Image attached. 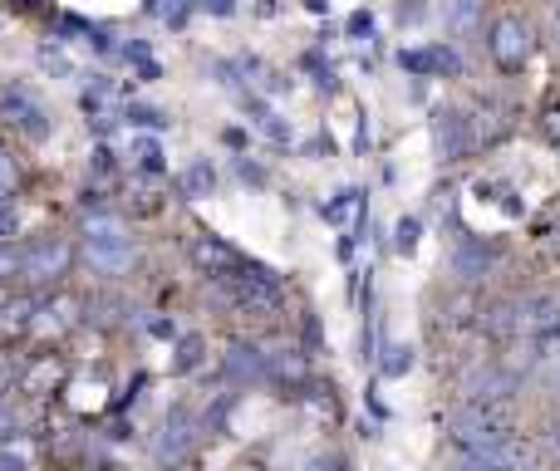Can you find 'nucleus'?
<instances>
[{
    "mask_svg": "<svg viewBox=\"0 0 560 471\" xmlns=\"http://www.w3.org/2000/svg\"><path fill=\"white\" fill-rule=\"evenodd\" d=\"M487 49H492L497 69L522 74V69L532 64V55H536V35H532V25H526L522 15H502L492 25V35H487Z\"/></svg>",
    "mask_w": 560,
    "mask_h": 471,
    "instance_id": "4",
    "label": "nucleus"
},
{
    "mask_svg": "<svg viewBox=\"0 0 560 471\" xmlns=\"http://www.w3.org/2000/svg\"><path fill=\"white\" fill-rule=\"evenodd\" d=\"M187 260H192L197 275H212V280H222L226 270L242 266V256H236L222 236H207V232H197L192 240H187Z\"/></svg>",
    "mask_w": 560,
    "mask_h": 471,
    "instance_id": "8",
    "label": "nucleus"
},
{
    "mask_svg": "<svg viewBox=\"0 0 560 471\" xmlns=\"http://www.w3.org/2000/svg\"><path fill=\"white\" fill-rule=\"evenodd\" d=\"M354 207H359V192H339L335 202L325 207V216H329V222H345V212H354Z\"/></svg>",
    "mask_w": 560,
    "mask_h": 471,
    "instance_id": "26",
    "label": "nucleus"
},
{
    "mask_svg": "<svg viewBox=\"0 0 560 471\" xmlns=\"http://www.w3.org/2000/svg\"><path fill=\"white\" fill-rule=\"evenodd\" d=\"M128 123H138V128H167V118L158 114V108H128Z\"/></svg>",
    "mask_w": 560,
    "mask_h": 471,
    "instance_id": "27",
    "label": "nucleus"
},
{
    "mask_svg": "<svg viewBox=\"0 0 560 471\" xmlns=\"http://www.w3.org/2000/svg\"><path fill=\"white\" fill-rule=\"evenodd\" d=\"M15 5H39V0H15Z\"/></svg>",
    "mask_w": 560,
    "mask_h": 471,
    "instance_id": "37",
    "label": "nucleus"
},
{
    "mask_svg": "<svg viewBox=\"0 0 560 471\" xmlns=\"http://www.w3.org/2000/svg\"><path fill=\"white\" fill-rule=\"evenodd\" d=\"M512 393H516V378L506 368H477L463 384V398H477V403H512Z\"/></svg>",
    "mask_w": 560,
    "mask_h": 471,
    "instance_id": "13",
    "label": "nucleus"
},
{
    "mask_svg": "<svg viewBox=\"0 0 560 471\" xmlns=\"http://www.w3.org/2000/svg\"><path fill=\"white\" fill-rule=\"evenodd\" d=\"M192 437H197V413L192 408H173L167 423H163V433H158V457L177 462L183 452H192Z\"/></svg>",
    "mask_w": 560,
    "mask_h": 471,
    "instance_id": "11",
    "label": "nucleus"
},
{
    "mask_svg": "<svg viewBox=\"0 0 560 471\" xmlns=\"http://www.w3.org/2000/svg\"><path fill=\"white\" fill-rule=\"evenodd\" d=\"M492 266H497V246H487V240L463 236L453 246V275L457 280H482Z\"/></svg>",
    "mask_w": 560,
    "mask_h": 471,
    "instance_id": "12",
    "label": "nucleus"
},
{
    "mask_svg": "<svg viewBox=\"0 0 560 471\" xmlns=\"http://www.w3.org/2000/svg\"><path fill=\"white\" fill-rule=\"evenodd\" d=\"M418 236H423V226H418L413 216H404V222H398V236H394L398 256H413V250H418Z\"/></svg>",
    "mask_w": 560,
    "mask_h": 471,
    "instance_id": "24",
    "label": "nucleus"
},
{
    "mask_svg": "<svg viewBox=\"0 0 560 471\" xmlns=\"http://www.w3.org/2000/svg\"><path fill=\"white\" fill-rule=\"evenodd\" d=\"M20 232V216H15V207H10V197H0V240H10Z\"/></svg>",
    "mask_w": 560,
    "mask_h": 471,
    "instance_id": "28",
    "label": "nucleus"
},
{
    "mask_svg": "<svg viewBox=\"0 0 560 471\" xmlns=\"http://www.w3.org/2000/svg\"><path fill=\"white\" fill-rule=\"evenodd\" d=\"M202 334H187V339H177V374H187V368H197L202 364Z\"/></svg>",
    "mask_w": 560,
    "mask_h": 471,
    "instance_id": "21",
    "label": "nucleus"
},
{
    "mask_svg": "<svg viewBox=\"0 0 560 471\" xmlns=\"http://www.w3.org/2000/svg\"><path fill=\"white\" fill-rule=\"evenodd\" d=\"M197 0H148V15H158L163 25H187Z\"/></svg>",
    "mask_w": 560,
    "mask_h": 471,
    "instance_id": "20",
    "label": "nucleus"
},
{
    "mask_svg": "<svg viewBox=\"0 0 560 471\" xmlns=\"http://www.w3.org/2000/svg\"><path fill=\"white\" fill-rule=\"evenodd\" d=\"M222 290H226V299H232L242 315L271 319V315H280V305H285V285H280V275H276V270H266V266H236V270H226Z\"/></svg>",
    "mask_w": 560,
    "mask_h": 471,
    "instance_id": "2",
    "label": "nucleus"
},
{
    "mask_svg": "<svg viewBox=\"0 0 560 471\" xmlns=\"http://www.w3.org/2000/svg\"><path fill=\"white\" fill-rule=\"evenodd\" d=\"M30 325H35V305H30V299H5V305H0V344L30 334Z\"/></svg>",
    "mask_w": 560,
    "mask_h": 471,
    "instance_id": "18",
    "label": "nucleus"
},
{
    "mask_svg": "<svg viewBox=\"0 0 560 471\" xmlns=\"http://www.w3.org/2000/svg\"><path fill=\"white\" fill-rule=\"evenodd\" d=\"M212 187H217L212 163H192V167L183 173V192H187V197H212Z\"/></svg>",
    "mask_w": 560,
    "mask_h": 471,
    "instance_id": "19",
    "label": "nucleus"
},
{
    "mask_svg": "<svg viewBox=\"0 0 560 471\" xmlns=\"http://www.w3.org/2000/svg\"><path fill=\"white\" fill-rule=\"evenodd\" d=\"M433 143L438 153L447 157V163H457V157H467L477 148V133H472V118L463 114V108H443V114L433 118Z\"/></svg>",
    "mask_w": 560,
    "mask_h": 471,
    "instance_id": "7",
    "label": "nucleus"
},
{
    "mask_svg": "<svg viewBox=\"0 0 560 471\" xmlns=\"http://www.w3.org/2000/svg\"><path fill=\"white\" fill-rule=\"evenodd\" d=\"M118 157H114V148H98L94 153V173H108V167H114Z\"/></svg>",
    "mask_w": 560,
    "mask_h": 471,
    "instance_id": "32",
    "label": "nucleus"
},
{
    "mask_svg": "<svg viewBox=\"0 0 560 471\" xmlns=\"http://www.w3.org/2000/svg\"><path fill=\"white\" fill-rule=\"evenodd\" d=\"M0 437H5V403H0Z\"/></svg>",
    "mask_w": 560,
    "mask_h": 471,
    "instance_id": "36",
    "label": "nucleus"
},
{
    "mask_svg": "<svg viewBox=\"0 0 560 471\" xmlns=\"http://www.w3.org/2000/svg\"><path fill=\"white\" fill-rule=\"evenodd\" d=\"M79 256H84V266L94 270V275L114 280L124 275L128 266H133V236H128V226L118 222L114 212H89L84 222H79Z\"/></svg>",
    "mask_w": 560,
    "mask_h": 471,
    "instance_id": "1",
    "label": "nucleus"
},
{
    "mask_svg": "<svg viewBox=\"0 0 560 471\" xmlns=\"http://www.w3.org/2000/svg\"><path fill=\"white\" fill-rule=\"evenodd\" d=\"M20 187V167H15V157L0 148V197H10Z\"/></svg>",
    "mask_w": 560,
    "mask_h": 471,
    "instance_id": "25",
    "label": "nucleus"
},
{
    "mask_svg": "<svg viewBox=\"0 0 560 471\" xmlns=\"http://www.w3.org/2000/svg\"><path fill=\"white\" fill-rule=\"evenodd\" d=\"M443 25L453 30L457 39H467V35H477V25H482V10H487V0H443Z\"/></svg>",
    "mask_w": 560,
    "mask_h": 471,
    "instance_id": "15",
    "label": "nucleus"
},
{
    "mask_svg": "<svg viewBox=\"0 0 560 471\" xmlns=\"http://www.w3.org/2000/svg\"><path fill=\"white\" fill-rule=\"evenodd\" d=\"M197 5H202L207 15H232V10H236V0H197Z\"/></svg>",
    "mask_w": 560,
    "mask_h": 471,
    "instance_id": "31",
    "label": "nucleus"
},
{
    "mask_svg": "<svg viewBox=\"0 0 560 471\" xmlns=\"http://www.w3.org/2000/svg\"><path fill=\"white\" fill-rule=\"evenodd\" d=\"M261 128L276 138V143H290V128L280 123V114H261Z\"/></svg>",
    "mask_w": 560,
    "mask_h": 471,
    "instance_id": "30",
    "label": "nucleus"
},
{
    "mask_svg": "<svg viewBox=\"0 0 560 471\" xmlns=\"http://www.w3.org/2000/svg\"><path fill=\"white\" fill-rule=\"evenodd\" d=\"M271 378L280 388H305V378H310L305 354H295V349H276L271 354Z\"/></svg>",
    "mask_w": 560,
    "mask_h": 471,
    "instance_id": "17",
    "label": "nucleus"
},
{
    "mask_svg": "<svg viewBox=\"0 0 560 471\" xmlns=\"http://www.w3.org/2000/svg\"><path fill=\"white\" fill-rule=\"evenodd\" d=\"M404 69H413V74H457V69H463V59H457L447 45L404 49Z\"/></svg>",
    "mask_w": 560,
    "mask_h": 471,
    "instance_id": "14",
    "label": "nucleus"
},
{
    "mask_svg": "<svg viewBox=\"0 0 560 471\" xmlns=\"http://www.w3.org/2000/svg\"><path fill=\"white\" fill-rule=\"evenodd\" d=\"M378 368H384L388 378L408 374V368H413V349H408V344H394V349H384V364H378Z\"/></svg>",
    "mask_w": 560,
    "mask_h": 471,
    "instance_id": "23",
    "label": "nucleus"
},
{
    "mask_svg": "<svg viewBox=\"0 0 560 471\" xmlns=\"http://www.w3.org/2000/svg\"><path fill=\"white\" fill-rule=\"evenodd\" d=\"M467 462H472V467H522V462H532V452H526L516 437H502V443H492V447L467 452Z\"/></svg>",
    "mask_w": 560,
    "mask_h": 471,
    "instance_id": "16",
    "label": "nucleus"
},
{
    "mask_svg": "<svg viewBox=\"0 0 560 471\" xmlns=\"http://www.w3.org/2000/svg\"><path fill=\"white\" fill-rule=\"evenodd\" d=\"M133 157H138V167H143V173H163V148L153 143V138H138L133 143Z\"/></svg>",
    "mask_w": 560,
    "mask_h": 471,
    "instance_id": "22",
    "label": "nucleus"
},
{
    "mask_svg": "<svg viewBox=\"0 0 560 471\" xmlns=\"http://www.w3.org/2000/svg\"><path fill=\"white\" fill-rule=\"evenodd\" d=\"M0 467H25V457H20V452H0Z\"/></svg>",
    "mask_w": 560,
    "mask_h": 471,
    "instance_id": "34",
    "label": "nucleus"
},
{
    "mask_svg": "<svg viewBox=\"0 0 560 471\" xmlns=\"http://www.w3.org/2000/svg\"><path fill=\"white\" fill-rule=\"evenodd\" d=\"M15 378H20V364L5 354V349H0V393H5V388L15 384Z\"/></svg>",
    "mask_w": 560,
    "mask_h": 471,
    "instance_id": "29",
    "label": "nucleus"
},
{
    "mask_svg": "<svg viewBox=\"0 0 560 471\" xmlns=\"http://www.w3.org/2000/svg\"><path fill=\"white\" fill-rule=\"evenodd\" d=\"M551 35H556V45H560V5L551 10Z\"/></svg>",
    "mask_w": 560,
    "mask_h": 471,
    "instance_id": "35",
    "label": "nucleus"
},
{
    "mask_svg": "<svg viewBox=\"0 0 560 471\" xmlns=\"http://www.w3.org/2000/svg\"><path fill=\"white\" fill-rule=\"evenodd\" d=\"M447 433L463 452H477V447H492L502 437H512V423H506V403H477V398H463L453 417H447Z\"/></svg>",
    "mask_w": 560,
    "mask_h": 471,
    "instance_id": "3",
    "label": "nucleus"
},
{
    "mask_svg": "<svg viewBox=\"0 0 560 471\" xmlns=\"http://www.w3.org/2000/svg\"><path fill=\"white\" fill-rule=\"evenodd\" d=\"M0 118L10 128H20L25 138H49V108L35 98V89L25 84H0Z\"/></svg>",
    "mask_w": 560,
    "mask_h": 471,
    "instance_id": "5",
    "label": "nucleus"
},
{
    "mask_svg": "<svg viewBox=\"0 0 560 471\" xmlns=\"http://www.w3.org/2000/svg\"><path fill=\"white\" fill-rule=\"evenodd\" d=\"M226 378L232 384H261V378H271V354L246 344V339H232L226 344Z\"/></svg>",
    "mask_w": 560,
    "mask_h": 471,
    "instance_id": "9",
    "label": "nucleus"
},
{
    "mask_svg": "<svg viewBox=\"0 0 560 471\" xmlns=\"http://www.w3.org/2000/svg\"><path fill=\"white\" fill-rule=\"evenodd\" d=\"M148 329H153L158 339H173V325H167V319H153V325H148Z\"/></svg>",
    "mask_w": 560,
    "mask_h": 471,
    "instance_id": "33",
    "label": "nucleus"
},
{
    "mask_svg": "<svg viewBox=\"0 0 560 471\" xmlns=\"http://www.w3.org/2000/svg\"><path fill=\"white\" fill-rule=\"evenodd\" d=\"M69 260H74L69 240H39V246L20 260V275H25L30 285H55V280L69 275Z\"/></svg>",
    "mask_w": 560,
    "mask_h": 471,
    "instance_id": "6",
    "label": "nucleus"
},
{
    "mask_svg": "<svg viewBox=\"0 0 560 471\" xmlns=\"http://www.w3.org/2000/svg\"><path fill=\"white\" fill-rule=\"evenodd\" d=\"M79 299L74 295H49V299H35V325L30 334H65V329L79 325Z\"/></svg>",
    "mask_w": 560,
    "mask_h": 471,
    "instance_id": "10",
    "label": "nucleus"
}]
</instances>
